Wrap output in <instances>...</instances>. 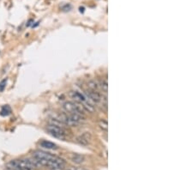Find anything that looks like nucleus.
<instances>
[{"mask_svg":"<svg viewBox=\"0 0 193 170\" xmlns=\"http://www.w3.org/2000/svg\"><path fill=\"white\" fill-rule=\"evenodd\" d=\"M71 161L76 164H81L85 161V157L80 154H73L71 155Z\"/></svg>","mask_w":193,"mask_h":170,"instance_id":"0eeeda50","label":"nucleus"},{"mask_svg":"<svg viewBox=\"0 0 193 170\" xmlns=\"http://www.w3.org/2000/svg\"><path fill=\"white\" fill-rule=\"evenodd\" d=\"M6 170H18V169H14V168H6Z\"/></svg>","mask_w":193,"mask_h":170,"instance_id":"2eb2a0df","label":"nucleus"},{"mask_svg":"<svg viewBox=\"0 0 193 170\" xmlns=\"http://www.w3.org/2000/svg\"><path fill=\"white\" fill-rule=\"evenodd\" d=\"M99 125L100 127L103 130V131H107V128H108V124H107V121L106 119H101L100 122H99Z\"/></svg>","mask_w":193,"mask_h":170,"instance_id":"9b49d317","label":"nucleus"},{"mask_svg":"<svg viewBox=\"0 0 193 170\" xmlns=\"http://www.w3.org/2000/svg\"><path fill=\"white\" fill-rule=\"evenodd\" d=\"M84 11V8L83 7H80V12H83Z\"/></svg>","mask_w":193,"mask_h":170,"instance_id":"4468645a","label":"nucleus"},{"mask_svg":"<svg viewBox=\"0 0 193 170\" xmlns=\"http://www.w3.org/2000/svg\"><path fill=\"white\" fill-rule=\"evenodd\" d=\"M6 83H7V79H4L1 83H0V92H3L6 87Z\"/></svg>","mask_w":193,"mask_h":170,"instance_id":"f8f14e48","label":"nucleus"},{"mask_svg":"<svg viewBox=\"0 0 193 170\" xmlns=\"http://www.w3.org/2000/svg\"><path fill=\"white\" fill-rule=\"evenodd\" d=\"M6 168H14L18 170H34V167L30 159L13 160L7 164Z\"/></svg>","mask_w":193,"mask_h":170,"instance_id":"f257e3e1","label":"nucleus"},{"mask_svg":"<svg viewBox=\"0 0 193 170\" xmlns=\"http://www.w3.org/2000/svg\"><path fill=\"white\" fill-rule=\"evenodd\" d=\"M99 87L102 89V91H104L105 93H107V89H108V83H107V81L105 80V79L101 80L100 84H99Z\"/></svg>","mask_w":193,"mask_h":170,"instance_id":"1a4fd4ad","label":"nucleus"},{"mask_svg":"<svg viewBox=\"0 0 193 170\" xmlns=\"http://www.w3.org/2000/svg\"><path fill=\"white\" fill-rule=\"evenodd\" d=\"M50 170H54V169H50Z\"/></svg>","mask_w":193,"mask_h":170,"instance_id":"dca6fc26","label":"nucleus"},{"mask_svg":"<svg viewBox=\"0 0 193 170\" xmlns=\"http://www.w3.org/2000/svg\"><path fill=\"white\" fill-rule=\"evenodd\" d=\"M55 155L48 153V152H46V151H43V150H36L34 152V158H37V159H40V160H52V158H54Z\"/></svg>","mask_w":193,"mask_h":170,"instance_id":"20e7f679","label":"nucleus"},{"mask_svg":"<svg viewBox=\"0 0 193 170\" xmlns=\"http://www.w3.org/2000/svg\"><path fill=\"white\" fill-rule=\"evenodd\" d=\"M46 131L49 132L50 135H52V137H54L56 138L64 140V139H65V137L67 136V131L64 129V127H63V126H58V125L50 124L46 127Z\"/></svg>","mask_w":193,"mask_h":170,"instance_id":"f03ea898","label":"nucleus"},{"mask_svg":"<svg viewBox=\"0 0 193 170\" xmlns=\"http://www.w3.org/2000/svg\"><path fill=\"white\" fill-rule=\"evenodd\" d=\"M88 87L89 88V89L95 90V91H98L99 84H98L97 83H96L94 80H90V81L88 83Z\"/></svg>","mask_w":193,"mask_h":170,"instance_id":"6e6552de","label":"nucleus"},{"mask_svg":"<svg viewBox=\"0 0 193 170\" xmlns=\"http://www.w3.org/2000/svg\"><path fill=\"white\" fill-rule=\"evenodd\" d=\"M11 109L9 106H5L2 108L1 112H0V114H1L2 116H7L9 114H11Z\"/></svg>","mask_w":193,"mask_h":170,"instance_id":"9d476101","label":"nucleus"},{"mask_svg":"<svg viewBox=\"0 0 193 170\" xmlns=\"http://www.w3.org/2000/svg\"><path fill=\"white\" fill-rule=\"evenodd\" d=\"M69 170H87L83 167H70L69 168Z\"/></svg>","mask_w":193,"mask_h":170,"instance_id":"ddd939ff","label":"nucleus"},{"mask_svg":"<svg viewBox=\"0 0 193 170\" xmlns=\"http://www.w3.org/2000/svg\"><path fill=\"white\" fill-rule=\"evenodd\" d=\"M91 140V135L89 132H84L83 134L80 135L76 137V142L82 145H88Z\"/></svg>","mask_w":193,"mask_h":170,"instance_id":"39448f33","label":"nucleus"},{"mask_svg":"<svg viewBox=\"0 0 193 170\" xmlns=\"http://www.w3.org/2000/svg\"><path fill=\"white\" fill-rule=\"evenodd\" d=\"M40 145L44 148V149H58V146L52 143V142H49V141H46V140H43L40 142Z\"/></svg>","mask_w":193,"mask_h":170,"instance_id":"423d86ee","label":"nucleus"},{"mask_svg":"<svg viewBox=\"0 0 193 170\" xmlns=\"http://www.w3.org/2000/svg\"><path fill=\"white\" fill-rule=\"evenodd\" d=\"M84 95L88 98V100H89L90 101H93L94 103H100L102 100V97L98 91L92 90L89 89L85 90Z\"/></svg>","mask_w":193,"mask_h":170,"instance_id":"7ed1b4c3","label":"nucleus"}]
</instances>
